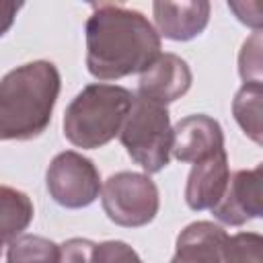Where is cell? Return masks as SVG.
Masks as SVG:
<instances>
[{"label":"cell","mask_w":263,"mask_h":263,"mask_svg":"<svg viewBox=\"0 0 263 263\" xmlns=\"http://www.w3.org/2000/svg\"><path fill=\"white\" fill-rule=\"evenodd\" d=\"M84 33L86 70L103 82L142 74L160 58L162 43L156 27L134 8L92 4Z\"/></svg>","instance_id":"cell-1"},{"label":"cell","mask_w":263,"mask_h":263,"mask_svg":"<svg viewBox=\"0 0 263 263\" xmlns=\"http://www.w3.org/2000/svg\"><path fill=\"white\" fill-rule=\"evenodd\" d=\"M62 78L55 64L35 60L6 72L0 82V138L33 140L51 123Z\"/></svg>","instance_id":"cell-2"},{"label":"cell","mask_w":263,"mask_h":263,"mask_svg":"<svg viewBox=\"0 0 263 263\" xmlns=\"http://www.w3.org/2000/svg\"><path fill=\"white\" fill-rule=\"evenodd\" d=\"M136 95L117 84H86L66 107L64 136L82 150H95L121 134Z\"/></svg>","instance_id":"cell-3"},{"label":"cell","mask_w":263,"mask_h":263,"mask_svg":"<svg viewBox=\"0 0 263 263\" xmlns=\"http://www.w3.org/2000/svg\"><path fill=\"white\" fill-rule=\"evenodd\" d=\"M119 140L129 158L148 175L160 173L173 154V127L168 109L136 95Z\"/></svg>","instance_id":"cell-4"},{"label":"cell","mask_w":263,"mask_h":263,"mask_svg":"<svg viewBox=\"0 0 263 263\" xmlns=\"http://www.w3.org/2000/svg\"><path fill=\"white\" fill-rule=\"evenodd\" d=\"M101 203L111 222L125 228L150 224L160 208L158 187L144 173L121 171L103 183Z\"/></svg>","instance_id":"cell-5"},{"label":"cell","mask_w":263,"mask_h":263,"mask_svg":"<svg viewBox=\"0 0 263 263\" xmlns=\"http://www.w3.org/2000/svg\"><path fill=\"white\" fill-rule=\"evenodd\" d=\"M45 185L49 197L68 210L90 205L103 191L101 175L95 162L74 150L53 156L45 173Z\"/></svg>","instance_id":"cell-6"},{"label":"cell","mask_w":263,"mask_h":263,"mask_svg":"<svg viewBox=\"0 0 263 263\" xmlns=\"http://www.w3.org/2000/svg\"><path fill=\"white\" fill-rule=\"evenodd\" d=\"M212 214L228 226H242L253 218H263V162L230 175L228 189Z\"/></svg>","instance_id":"cell-7"},{"label":"cell","mask_w":263,"mask_h":263,"mask_svg":"<svg viewBox=\"0 0 263 263\" xmlns=\"http://www.w3.org/2000/svg\"><path fill=\"white\" fill-rule=\"evenodd\" d=\"M220 150H224V132L210 115H187L173 127V156L181 162L195 164Z\"/></svg>","instance_id":"cell-8"},{"label":"cell","mask_w":263,"mask_h":263,"mask_svg":"<svg viewBox=\"0 0 263 263\" xmlns=\"http://www.w3.org/2000/svg\"><path fill=\"white\" fill-rule=\"evenodd\" d=\"M193 82L189 64L177 53H160V58L140 74L138 95L160 105H168L181 99Z\"/></svg>","instance_id":"cell-9"},{"label":"cell","mask_w":263,"mask_h":263,"mask_svg":"<svg viewBox=\"0 0 263 263\" xmlns=\"http://www.w3.org/2000/svg\"><path fill=\"white\" fill-rule=\"evenodd\" d=\"M228 183H230L228 156L226 150H220L191 166L185 185V201L195 212L214 210L224 197Z\"/></svg>","instance_id":"cell-10"},{"label":"cell","mask_w":263,"mask_h":263,"mask_svg":"<svg viewBox=\"0 0 263 263\" xmlns=\"http://www.w3.org/2000/svg\"><path fill=\"white\" fill-rule=\"evenodd\" d=\"M210 10L212 6L208 0H158L152 4L156 31L160 37L171 41H191L201 35L210 23Z\"/></svg>","instance_id":"cell-11"},{"label":"cell","mask_w":263,"mask_h":263,"mask_svg":"<svg viewBox=\"0 0 263 263\" xmlns=\"http://www.w3.org/2000/svg\"><path fill=\"white\" fill-rule=\"evenodd\" d=\"M226 240L222 226L208 220L191 222L179 232L171 263H224Z\"/></svg>","instance_id":"cell-12"},{"label":"cell","mask_w":263,"mask_h":263,"mask_svg":"<svg viewBox=\"0 0 263 263\" xmlns=\"http://www.w3.org/2000/svg\"><path fill=\"white\" fill-rule=\"evenodd\" d=\"M232 115L242 134L263 146V82H245L232 99Z\"/></svg>","instance_id":"cell-13"},{"label":"cell","mask_w":263,"mask_h":263,"mask_svg":"<svg viewBox=\"0 0 263 263\" xmlns=\"http://www.w3.org/2000/svg\"><path fill=\"white\" fill-rule=\"evenodd\" d=\"M0 212H2V240L4 245H10L14 238L27 230V226L33 220V201L27 193L12 189L8 185L0 187Z\"/></svg>","instance_id":"cell-14"},{"label":"cell","mask_w":263,"mask_h":263,"mask_svg":"<svg viewBox=\"0 0 263 263\" xmlns=\"http://www.w3.org/2000/svg\"><path fill=\"white\" fill-rule=\"evenodd\" d=\"M62 245L37 234H21L6 245V263H60Z\"/></svg>","instance_id":"cell-15"},{"label":"cell","mask_w":263,"mask_h":263,"mask_svg":"<svg viewBox=\"0 0 263 263\" xmlns=\"http://www.w3.org/2000/svg\"><path fill=\"white\" fill-rule=\"evenodd\" d=\"M224 263H263V234L236 232L228 236Z\"/></svg>","instance_id":"cell-16"},{"label":"cell","mask_w":263,"mask_h":263,"mask_svg":"<svg viewBox=\"0 0 263 263\" xmlns=\"http://www.w3.org/2000/svg\"><path fill=\"white\" fill-rule=\"evenodd\" d=\"M238 74L245 82H263V31H255L242 41Z\"/></svg>","instance_id":"cell-17"},{"label":"cell","mask_w":263,"mask_h":263,"mask_svg":"<svg viewBox=\"0 0 263 263\" xmlns=\"http://www.w3.org/2000/svg\"><path fill=\"white\" fill-rule=\"evenodd\" d=\"M92 263H142L138 253L123 240L97 242L92 251Z\"/></svg>","instance_id":"cell-18"},{"label":"cell","mask_w":263,"mask_h":263,"mask_svg":"<svg viewBox=\"0 0 263 263\" xmlns=\"http://www.w3.org/2000/svg\"><path fill=\"white\" fill-rule=\"evenodd\" d=\"M228 8L238 23L263 31V0H228Z\"/></svg>","instance_id":"cell-19"},{"label":"cell","mask_w":263,"mask_h":263,"mask_svg":"<svg viewBox=\"0 0 263 263\" xmlns=\"http://www.w3.org/2000/svg\"><path fill=\"white\" fill-rule=\"evenodd\" d=\"M92 240L88 238H70L62 245V259L60 263H92Z\"/></svg>","instance_id":"cell-20"}]
</instances>
